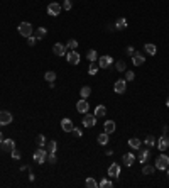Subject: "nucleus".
I'll return each mask as SVG.
<instances>
[{"instance_id":"29","label":"nucleus","mask_w":169,"mask_h":188,"mask_svg":"<svg viewBox=\"0 0 169 188\" xmlns=\"http://www.w3.org/2000/svg\"><path fill=\"white\" fill-rule=\"evenodd\" d=\"M90 93H92V88H90V86H83V88L80 90V95H81V98H86V97H90Z\"/></svg>"},{"instance_id":"34","label":"nucleus","mask_w":169,"mask_h":188,"mask_svg":"<svg viewBox=\"0 0 169 188\" xmlns=\"http://www.w3.org/2000/svg\"><path fill=\"white\" fill-rule=\"evenodd\" d=\"M98 186H100V188H112L113 185H112V181H110V180H102V181L98 183Z\"/></svg>"},{"instance_id":"43","label":"nucleus","mask_w":169,"mask_h":188,"mask_svg":"<svg viewBox=\"0 0 169 188\" xmlns=\"http://www.w3.org/2000/svg\"><path fill=\"white\" fill-rule=\"evenodd\" d=\"M36 43H37V37H36V36L27 37V44H29V46H36Z\"/></svg>"},{"instance_id":"5","label":"nucleus","mask_w":169,"mask_h":188,"mask_svg":"<svg viewBox=\"0 0 169 188\" xmlns=\"http://www.w3.org/2000/svg\"><path fill=\"white\" fill-rule=\"evenodd\" d=\"M46 158H47V151H44V149H37V151L34 153V161L37 163V164L46 163Z\"/></svg>"},{"instance_id":"20","label":"nucleus","mask_w":169,"mask_h":188,"mask_svg":"<svg viewBox=\"0 0 169 188\" xmlns=\"http://www.w3.org/2000/svg\"><path fill=\"white\" fill-rule=\"evenodd\" d=\"M129 146H130L132 149H139L142 146V141L137 139V137H132V139H129Z\"/></svg>"},{"instance_id":"30","label":"nucleus","mask_w":169,"mask_h":188,"mask_svg":"<svg viewBox=\"0 0 169 188\" xmlns=\"http://www.w3.org/2000/svg\"><path fill=\"white\" fill-rule=\"evenodd\" d=\"M107 143H108V134H107V132H103V134H100V136H98V144L105 146Z\"/></svg>"},{"instance_id":"25","label":"nucleus","mask_w":169,"mask_h":188,"mask_svg":"<svg viewBox=\"0 0 169 188\" xmlns=\"http://www.w3.org/2000/svg\"><path fill=\"white\" fill-rule=\"evenodd\" d=\"M144 49H146V53H149V54H152V56H154V54L157 53V48H156L154 44H151V43H147L146 46H144Z\"/></svg>"},{"instance_id":"22","label":"nucleus","mask_w":169,"mask_h":188,"mask_svg":"<svg viewBox=\"0 0 169 188\" xmlns=\"http://www.w3.org/2000/svg\"><path fill=\"white\" fill-rule=\"evenodd\" d=\"M107 114V107L105 105H97V108H95V115H97V119L98 117H103Z\"/></svg>"},{"instance_id":"45","label":"nucleus","mask_w":169,"mask_h":188,"mask_svg":"<svg viewBox=\"0 0 169 188\" xmlns=\"http://www.w3.org/2000/svg\"><path fill=\"white\" fill-rule=\"evenodd\" d=\"M105 154H107V156H112V154H113V151H112V149H107V151H105Z\"/></svg>"},{"instance_id":"17","label":"nucleus","mask_w":169,"mask_h":188,"mask_svg":"<svg viewBox=\"0 0 169 188\" xmlns=\"http://www.w3.org/2000/svg\"><path fill=\"white\" fill-rule=\"evenodd\" d=\"M132 61H134L135 66H141V65H144V63H146V58H144L139 51H135L134 56H132Z\"/></svg>"},{"instance_id":"18","label":"nucleus","mask_w":169,"mask_h":188,"mask_svg":"<svg viewBox=\"0 0 169 188\" xmlns=\"http://www.w3.org/2000/svg\"><path fill=\"white\" fill-rule=\"evenodd\" d=\"M122 159H123V163H125V166H132V164H134V161H135V156L132 153H125L122 156Z\"/></svg>"},{"instance_id":"7","label":"nucleus","mask_w":169,"mask_h":188,"mask_svg":"<svg viewBox=\"0 0 169 188\" xmlns=\"http://www.w3.org/2000/svg\"><path fill=\"white\" fill-rule=\"evenodd\" d=\"M125 90H127V81L125 80H117L115 81V85H113V91L115 93H125Z\"/></svg>"},{"instance_id":"40","label":"nucleus","mask_w":169,"mask_h":188,"mask_svg":"<svg viewBox=\"0 0 169 188\" xmlns=\"http://www.w3.org/2000/svg\"><path fill=\"white\" fill-rule=\"evenodd\" d=\"M10 154H12V158H14V159H20V156H22L17 148H14V149H12V153H10Z\"/></svg>"},{"instance_id":"11","label":"nucleus","mask_w":169,"mask_h":188,"mask_svg":"<svg viewBox=\"0 0 169 188\" xmlns=\"http://www.w3.org/2000/svg\"><path fill=\"white\" fill-rule=\"evenodd\" d=\"M112 63H113V60L110 56H100V60H98V66H100V68H110Z\"/></svg>"},{"instance_id":"28","label":"nucleus","mask_w":169,"mask_h":188,"mask_svg":"<svg viewBox=\"0 0 169 188\" xmlns=\"http://www.w3.org/2000/svg\"><path fill=\"white\" fill-rule=\"evenodd\" d=\"M78 48V41L75 39H69L68 43H66V49H69V51H73V49H76Z\"/></svg>"},{"instance_id":"31","label":"nucleus","mask_w":169,"mask_h":188,"mask_svg":"<svg viewBox=\"0 0 169 188\" xmlns=\"http://www.w3.org/2000/svg\"><path fill=\"white\" fill-rule=\"evenodd\" d=\"M85 185L88 186V188H98V183L95 181L93 178H86V180H85Z\"/></svg>"},{"instance_id":"16","label":"nucleus","mask_w":169,"mask_h":188,"mask_svg":"<svg viewBox=\"0 0 169 188\" xmlns=\"http://www.w3.org/2000/svg\"><path fill=\"white\" fill-rule=\"evenodd\" d=\"M108 176H113V178L120 176V166L117 163H112V166L108 168Z\"/></svg>"},{"instance_id":"39","label":"nucleus","mask_w":169,"mask_h":188,"mask_svg":"<svg viewBox=\"0 0 169 188\" xmlns=\"http://www.w3.org/2000/svg\"><path fill=\"white\" fill-rule=\"evenodd\" d=\"M61 7H63L64 10H71V7H73V2H71V0H64V2H63V5H61Z\"/></svg>"},{"instance_id":"37","label":"nucleus","mask_w":169,"mask_h":188,"mask_svg":"<svg viewBox=\"0 0 169 188\" xmlns=\"http://www.w3.org/2000/svg\"><path fill=\"white\" fill-rule=\"evenodd\" d=\"M46 161H47V163H51V164H54V163H56V154H54V153H47Z\"/></svg>"},{"instance_id":"47","label":"nucleus","mask_w":169,"mask_h":188,"mask_svg":"<svg viewBox=\"0 0 169 188\" xmlns=\"http://www.w3.org/2000/svg\"><path fill=\"white\" fill-rule=\"evenodd\" d=\"M167 107H169V98H167Z\"/></svg>"},{"instance_id":"23","label":"nucleus","mask_w":169,"mask_h":188,"mask_svg":"<svg viewBox=\"0 0 169 188\" xmlns=\"http://www.w3.org/2000/svg\"><path fill=\"white\" fill-rule=\"evenodd\" d=\"M46 149H47V153H56L57 143H56V141H47V143H46Z\"/></svg>"},{"instance_id":"33","label":"nucleus","mask_w":169,"mask_h":188,"mask_svg":"<svg viewBox=\"0 0 169 188\" xmlns=\"http://www.w3.org/2000/svg\"><path fill=\"white\" fill-rule=\"evenodd\" d=\"M44 78H46V81H54L56 80V73L54 71H46V75H44Z\"/></svg>"},{"instance_id":"35","label":"nucleus","mask_w":169,"mask_h":188,"mask_svg":"<svg viewBox=\"0 0 169 188\" xmlns=\"http://www.w3.org/2000/svg\"><path fill=\"white\" fill-rule=\"evenodd\" d=\"M154 171H156V168H154V166H149V164H146V166L142 168V173H144V175H152Z\"/></svg>"},{"instance_id":"9","label":"nucleus","mask_w":169,"mask_h":188,"mask_svg":"<svg viewBox=\"0 0 169 188\" xmlns=\"http://www.w3.org/2000/svg\"><path fill=\"white\" fill-rule=\"evenodd\" d=\"M10 122H12V114L10 112H5V110L0 112V125H9Z\"/></svg>"},{"instance_id":"24","label":"nucleus","mask_w":169,"mask_h":188,"mask_svg":"<svg viewBox=\"0 0 169 188\" xmlns=\"http://www.w3.org/2000/svg\"><path fill=\"white\" fill-rule=\"evenodd\" d=\"M46 36H47L46 27H37L36 29V37H37V39H42V37H46Z\"/></svg>"},{"instance_id":"32","label":"nucleus","mask_w":169,"mask_h":188,"mask_svg":"<svg viewBox=\"0 0 169 188\" xmlns=\"http://www.w3.org/2000/svg\"><path fill=\"white\" fill-rule=\"evenodd\" d=\"M115 68H117V71H125V68H127V66H125V61H123V60H120V61H117V63H115Z\"/></svg>"},{"instance_id":"44","label":"nucleus","mask_w":169,"mask_h":188,"mask_svg":"<svg viewBox=\"0 0 169 188\" xmlns=\"http://www.w3.org/2000/svg\"><path fill=\"white\" fill-rule=\"evenodd\" d=\"M125 53H127V54H129V56H134V53H135V49H134V48H132V46H129V48H127V49H125Z\"/></svg>"},{"instance_id":"14","label":"nucleus","mask_w":169,"mask_h":188,"mask_svg":"<svg viewBox=\"0 0 169 188\" xmlns=\"http://www.w3.org/2000/svg\"><path fill=\"white\" fill-rule=\"evenodd\" d=\"M88 108H90V105H88V102H86L85 98H81L80 102L76 103V110L80 112V114H86V112H88Z\"/></svg>"},{"instance_id":"1","label":"nucleus","mask_w":169,"mask_h":188,"mask_svg":"<svg viewBox=\"0 0 169 188\" xmlns=\"http://www.w3.org/2000/svg\"><path fill=\"white\" fill-rule=\"evenodd\" d=\"M17 31H19V34H20V36H24V37H31V36H32V31H34V27H32L29 22H20V24H19V27H17Z\"/></svg>"},{"instance_id":"42","label":"nucleus","mask_w":169,"mask_h":188,"mask_svg":"<svg viewBox=\"0 0 169 188\" xmlns=\"http://www.w3.org/2000/svg\"><path fill=\"white\" fill-rule=\"evenodd\" d=\"M135 78V73L134 71H125V80L127 81H132Z\"/></svg>"},{"instance_id":"2","label":"nucleus","mask_w":169,"mask_h":188,"mask_svg":"<svg viewBox=\"0 0 169 188\" xmlns=\"http://www.w3.org/2000/svg\"><path fill=\"white\" fill-rule=\"evenodd\" d=\"M167 166H169L167 154H159L157 159H156V168L157 170H167Z\"/></svg>"},{"instance_id":"19","label":"nucleus","mask_w":169,"mask_h":188,"mask_svg":"<svg viewBox=\"0 0 169 188\" xmlns=\"http://www.w3.org/2000/svg\"><path fill=\"white\" fill-rule=\"evenodd\" d=\"M115 127H117V125H115L113 120H107V122L103 124V129H105L107 134H112V132H115Z\"/></svg>"},{"instance_id":"12","label":"nucleus","mask_w":169,"mask_h":188,"mask_svg":"<svg viewBox=\"0 0 169 188\" xmlns=\"http://www.w3.org/2000/svg\"><path fill=\"white\" fill-rule=\"evenodd\" d=\"M52 53H54L56 56H66V46L56 43L54 46H52Z\"/></svg>"},{"instance_id":"6","label":"nucleus","mask_w":169,"mask_h":188,"mask_svg":"<svg viewBox=\"0 0 169 188\" xmlns=\"http://www.w3.org/2000/svg\"><path fill=\"white\" fill-rule=\"evenodd\" d=\"M66 60H68L69 65H78L80 63V54L76 53V49H73V51L66 53Z\"/></svg>"},{"instance_id":"36","label":"nucleus","mask_w":169,"mask_h":188,"mask_svg":"<svg viewBox=\"0 0 169 188\" xmlns=\"http://www.w3.org/2000/svg\"><path fill=\"white\" fill-rule=\"evenodd\" d=\"M97 71H98V65H97L95 61H92V65H90L88 73H90V75H97Z\"/></svg>"},{"instance_id":"4","label":"nucleus","mask_w":169,"mask_h":188,"mask_svg":"<svg viewBox=\"0 0 169 188\" xmlns=\"http://www.w3.org/2000/svg\"><path fill=\"white\" fill-rule=\"evenodd\" d=\"M81 124L85 125V127H93L95 124H97V115H92V114H85L83 120H81Z\"/></svg>"},{"instance_id":"46","label":"nucleus","mask_w":169,"mask_h":188,"mask_svg":"<svg viewBox=\"0 0 169 188\" xmlns=\"http://www.w3.org/2000/svg\"><path fill=\"white\" fill-rule=\"evenodd\" d=\"M2 141H3V134L0 132V144H2Z\"/></svg>"},{"instance_id":"26","label":"nucleus","mask_w":169,"mask_h":188,"mask_svg":"<svg viewBox=\"0 0 169 188\" xmlns=\"http://www.w3.org/2000/svg\"><path fill=\"white\" fill-rule=\"evenodd\" d=\"M46 143H47V139H46V136H42V134H39L37 137H36V144H37V146H41V148H42V146H46Z\"/></svg>"},{"instance_id":"15","label":"nucleus","mask_w":169,"mask_h":188,"mask_svg":"<svg viewBox=\"0 0 169 188\" xmlns=\"http://www.w3.org/2000/svg\"><path fill=\"white\" fill-rule=\"evenodd\" d=\"M157 148L161 149V151H166V149L169 148V137L164 134V136H161V139L157 141Z\"/></svg>"},{"instance_id":"27","label":"nucleus","mask_w":169,"mask_h":188,"mask_svg":"<svg viewBox=\"0 0 169 188\" xmlns=\"http://www.w3.org/2000/svg\"><path fill=\"white\" fill-rule=\"evenodd\" d=\"M86 58H88L90 61H97L98 60V53L95 51V49H90V51L86 53Z\"/></svg>"},{"instance_id":"3","label":"nucleus","mask_w":169,"mask_h":188,"mask_svg":"<svg viewBox=\"0 0 169 188\" xmlns=\"http://www.w3.org/2000/svg\"><path fill=\"white\" fill-rule=\"evenodd\" d=\"M61 9H63V7H61L57 2H52V3H49V5H47V14L52 15V17H56V15L61 14Z\"/></svg>"},{"instance_id":"10","label":"nucleus","mask_w":169,"mask_h":188,"mask_svg":"<svg viewBox=\"0 0 169 188\" xmlns=\"http://www.w3.org/2000/svg\"><path fill=\"white\" fill-rule=\"evenodd\" d=\"M61 127H63L64 132H71L73 127H75V124H73L71 119H68V117H64L63 120H61Z\"/></svg>"},{"instance_id":"21","label":"nucleus","mask_w":169,"mask_h":188,"mask_svg":"<svg viewBox=\"0 0 169 188\" xmlns=\"http://www.w3.org/2000/svg\"><path fill=\"white\" fill-rule=\"evenodd\" d=\"M125 27H127V20H125V17H118L117 22H115V29L122 31V29H125Z\"/></svg>"},{"instance_id":"41","label":"nucleus","mask_w":169,"mask_h":188,"mask_svg":"<svg viewBox=\"0 0 169 188\" xmlns=\"http://www.w3.org/2000/svg\"><path fill=\"white\" fill-rule=\"evenodd\" d=\"M71 134L75 136V137H81V136H83V132H81V129H78V127H73Z\"/></svg>"},{"instance_id":"13","label":"nucleus","mask_w":169,"mask_h":188,"mask_svg":"<svg viewBox=\"0 0 169 188\" xmlns=\"http://www.w3.org/2000/svg\"><path fill=\"white\" fill-rule=\"evenodd\" d=\"M151 158V151L149 149H141L139 148V163H147Z\"/></svg>"},{"instance_id":"48","label":"nucleus","mask_w":169,"mask_h":188,"mask_svg":"<svg viewBox=\"0 0 169 188\" xmlns=\"http://www.w3.org/2000/svg\"><path fill=\"white\" fill-rule=\"evenodd\" d=\"M167 176H169V171H167Z\"/></svg>"},{"instance_id":"8","label":"nucleus","mask_w":169,"mask_h":188,"mask_svg":"<svg viewBox=\"0 0 169 188\" xmlns=\"http://www.w3.org/2000/svg\"><path fill=\"white\" fill-rule=\"evenodd\" d=\"M15 148L14 139H3L2 141V151L3 153H12V149Z\"/></svg>"},{"instance_id":"38","label":"nucleus","mask_w":169,"mask_h":188,"mask_svg":"<svg viewBox=\"0 0 169 188\" xmlns=\"http://www.w3.org/2000/svg\"><path fill=\"white\" fill-rule=\"evenodd\" d=\"M146 144L149 146V148H152V146L156 144V139H154V136H147V137H146Z\"/></svg>"}]
</instances>
